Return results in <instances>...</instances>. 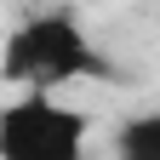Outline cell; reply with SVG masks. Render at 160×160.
I'll return each instance as SVG.
<instances>
[{"instance_id":"obj_1","label":"cell","mask_w":160,"mask_h":160,"mask_svg":"<svg viewBox=\"0 0 160 160\" xmlns=\"http://www.w3.org/2000/svg\"><path fill=\"white\" fill-rule=\"evenodd\" d=\"M86 80H120V63L92 40L80 12L46 6V12H29L6 29V40H0V86L57 97L63 86H86Z\"/></svg>"},{"instance_id":"obj_2","label":"cell","mask_w":160,"mask_h":160,"mask_svg":"<svg viewBox=\"0 0 160 160\" xmlns=\"http://www.w3.org/2000/svg\"><path fill=\"white\" fill-rule=\"evenodd\" d=\"M92 114L46 92H17L0 103V160H86Z\"/></svg>"},{"instance_id":"obj_3","label":"cell","mask_w":160,"mask_h":160,"mask_svg":"<svg viewBox=\"0 0 160 160\" xmlns=\"http://www.w3.org/2000/svg\"><path fill=\"white\" fill-rule=\"evenodd\" d=\"M114 160H160V109H137L114 126Z\"/></svg>"}]
</instances>
